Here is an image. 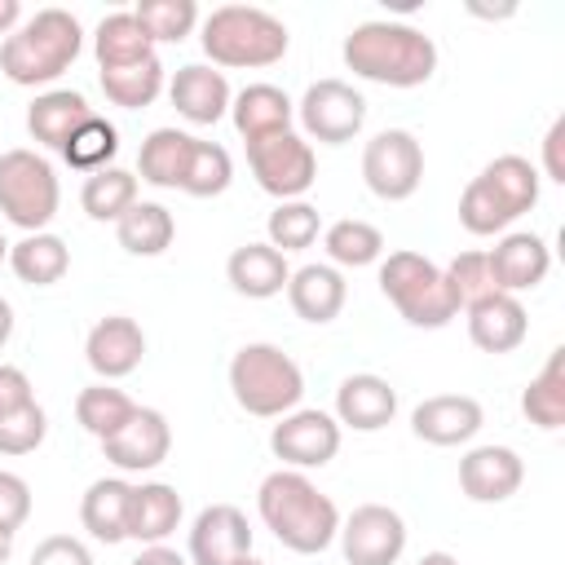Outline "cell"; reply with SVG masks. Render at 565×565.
Returning a JSON list of instances; mask_svg holds the SVG:
<instances>
[{
    "label": "cell",
    "instance_id": "b9f144b4",
    "mask_svg": "<svg viewBox=\"0 0 565 565\" xmlns=\"http://www.w3.org/2000/svg\"><path fill=\"white\" fill-rule=\"evenodd\" d=\"M44 437H49V415L40 402H26V406L0 415V455H13V459L31 455L44 446Z\"/></svg>",
    "mask_w": 565,
    "mask_h": 565
},
{
    "label": "cell",
    "instance_id": "db71d44e",
    "mask_svg": "<svg viewBox=\"0 0 565 565\" xmlns=\"http://www.w3.org/2000/svg\"><path fill=\"white\" fill-rule=\"evenodd\" d=\"M0 260H9V243H4V234H0Z\"/></svg>",
    "mask_w": 565,
    "mask_h": 565
},
{
    "label": "cell",
    "instance_id": "f6af8a7d",
    "mask_svg": "<svg viewBox=\"0 0 565 565\" xmlns=\"http://www.w3.org/2000/svg\"><path fill=\"white\" fill-rule=\"evenodd\" d=\"M26 565H93V552L75 534H49V539L35 543Z\"/></svg>",
    "mask_w": 565,
    "mask_h": 565
},
{
    "label": "cell",
    "instance_id": "8d00e7d4",
    "mask_svg": "<svg viewBox=\"0 0 565 565\" xmlns=\"http://www.w3.org/2000/svg\"><path fill=\"white\" fill-rule=\"evenodd\" d=\"M322 247L331 256V265L340 269H362V265H375L384 256V234L371 225V221H358V216H344L335 225L322 230Z\"/></svg>",
    "mask_w": 565,
    "mask_h": 565
},
{
    "label": "cell",
    "instance_id": "1f68e13d",
    "mask_svg": "<svg viewBox=\"0 0 565 565\" xmlns=\"http://www.w3.org/2000/svg\"><path fill=\"white\" fill-rule=\"evenodd\" d=\"M115 238L128 256H163L177 238V221L163 203H146L137 199L119 221H115Z\"/></svg>",
    "mask_w": 565,
    "mask_h": 565
},
{
    "label": "cell",
    "instance_id": "cb8c5ba5",
    "mask_svg": "<svg viewBox=\"0 0 565 565\" xmlns=\"http://www.w3.org/2000/svg\"><path fill=\"white\" fill-rule=\"evenodd\" d=\"M287 300H291L296 318L327 327L331 318H340V309L349 300V282L335 265H300L287 278Z\"/></svg>",
    "mask_w": 565,
    "mask_h": 565
},
{
    "label": "cell",
    "instance_id": "bcb514c9",
    "mask_svg": "<svg viewBox=\"0 0 565 565\" xmlns=\"http://www.w3.org/2000/svg\"><path fill=\"white\" fill-rule=\"evenodd\" d=\"M26 402H35V388H31L26 371L0 362V415H4V411H18V406H26Z\"/></svg>",
    "mask_w": 565,
    "mask_h": 565
},
{
    "label": "cell",
    "instance_id": "7a4b0ae2",
    "mask_svg": "<svg viewBox=\"0 0 565 565\" xmlns=\"http://www.w3.org/2000/svg\"><path fill=\"white\" fill-rule=\"evenodd\" d=\"M344 66L366 79V84H384V88H419L433 79L437 71V44L433 35H424L411 22H358L344 35L340 49Z\"/></svg>",
    "mask_w": 565,
    "mask_h": 565
},
{
    "label": "cell",
    "instance_id": "d4e9b609",
    "mask_svg": "<svg viewBox=\"0 0 565 565\" xmlns=\"http://www.w3.org/2000/svg\"><path fill=\"white\" fill-rule=\"evenodd\" d=\"M230 119L238 128V137L252 146L260 137H274V132H287L291 119H296V102L278 88V84H247L234 93L230 102Z\"/></svg>",
    "mask_w": 565,
    "mask_h": 565
},
{
    "label": "cell",
    "instance_id": "f1b7e54d",
    "mask_svg": "<svg viewBox=\"0 0 565 565\" xmlns=\"http://www.w3.org/2000/svg\"><path fill=\"white\" fill-rule=\"evenodd\" d=\"M190 150H194V137L181 132V128H154L141 150H137V172L146 185L154 190H181L185 181V168H190Z\"/></svg>",
    "mask_w": 565,
    "mask_h": 565
},
{
    "label": "cell",
    "instance_id": "6da1fadb",
    "mask_svg": "<svg viewBox=\"0 0 565 565\" xmlns=\"http://www.w3.org/2000/svg\"><path fill=\"white\" fill-rule=\"evenodd\" d=\"M256 512L274 539L296 556H318L340 534V508L331 494H322L305 472L278 468L256 490Z\"/></svg>",
    "mask_w": 565,
    "mask_h": 565
},
{
    "label": "cell",
    "instance_id": "484cf974",
    "mask_svg": "<svg viewBox=\"0 0 565 565\" xmlns=\"http://www.w3.org/2000/svg\"><path fill=\"white\" fill-rule=\"evenodd\" d=\"M225 278H230V287H234L238 296H247V300H269V296L287 291L291 265H287V256H282L278 247H269V243H243V247L230 252Z\"/></svg>",
    "mask_w": 565,
    "mask_h": 565
},
{
    "label": "cell",
    "instance_id": "7dc6e473",
    "mask_svg": "<svg viewBox=\"0 0 565 565\" xmlns=\"http://www.w3.org/2000/svg\"><path fill=\"white\" fill-rule=\"evenodd\" d=\"M561 146H565V115L552 119V128H547V137H543V172H547V181H561V185H565V159H561Z\"/></svg>",
    "mask_w": 565,
    "mask_h": 565
},
{
    "label": "cell",
    "instance_id": "9c48e42d",
    "mask_svg": "<svg viewBox=\"0 0 565 565\" xmlns=\"http://www.w3.org/2000/svg\"><path fill=\"white\" fill-rule=\"evenodd\" d=\"M247 168L256 177V185L265 194H274L278 203L300 199L313 181H318V154L300 132H274L247 146Z\"/></svg>",
    "mask_w": 565,
    "mask_h": 565
},
{
    "label": "cell",
    "instance_id": "836d02e7",
    "mask_svg": "<svg viewBox=\"0 0 565 565\" xmlns=\"http://www.w3.org/2000/svg\"><path fill=\"white\" fill-rule=\"evenodd\" d=\"M132 415H137V402H132L124 388L106 384V380H97V384L79 388V397H75V419H79V428H84V433H93L97 441L115 437Z\"/></svg>",
    "mask_w": 565,
    "mask_h": 565
},
{
    "label": "cell",
    "instance_id": "277c9868",
    "mask_svg": "<svg viewBox=\"0 0 565 565\" xmlns=\"http://www.w3.org/2000/svg\"><path fill=\"white\" fill-rule=\"evenodd\" d=\"M534 203H539V168L525 154H499L463 185L459 225L477 238L508 234V225L521 221Z\"/></svg>",
    "mask_w": 565,
    "mask_h": 565
},
{
    "label": "cell",
    "instance_id": "c3c4849f",
    "mask_svg": "<svg viewBox=\"0 0 565 565\" xmlns=\"http://www.w3.org/2000/svg\"><path fill=\"white\" fill-rule=\"evenodd\" d=\"M128 565H190V561H185V556H181L177 547H163V543H150V547H141V552H137V556H132Z\"/></svg>",
    "mask_w": 565,
    "mask_h": 565
},
{
    "label": "cell",
    "instance_id": "3957f363",
    "mask_svg": "<svg viewBox=\"0 0 565 565\" xmlns=\"http://www.w3.org/2000/svg\"><path fill=\"white\" fill-rule=\"evenodd\" d=\"M84 49V26L71 9H40L0 44V75L18 88L62 79Z\"/></svg>",
    "mask_w": 565,
    "mask_h": 565
},
{
    "label": "cell",
    "instance_id": "816d5d0a",
    "mask_svg": "<svg viewBox=\"0 0 565 565\" xmlns=\"http://www.w3.org/2000/svg\"><path fill=\"white\" fill-rule=\"evenodd\" d=\"M415 565H459V561H455L450 552H424V556H419Z\"/></svg>",
    "mask_w": 565,
    "mask_h": 565
},
{
    "label": "cell",
    "instance_id": "f546056e",
    "mask_svg": "<svg viewBox=\"0 0 565 565\" xmlns=\"http://www.w3.org/2000/svg\"><path fill=\"white\" fill-rule=\"evenodd\" d=\"M93 57H97L102 71H119V66H132V62L154 57V44L141 31V22H137L132 9H115L93 31Z\"/></svg>",
    "mask_w": 565,
    "mask_h": 565
},
{
    "label": "cell",
    "instance_id": "11a10c76",
    "mask_svg": "<svg viewBox=\"0 0 565 565\" xmlns=\"http://www.w3.org/2000/svg\"><path fill=\"white\" fill-rule=\"evenodd\" d=\"M238 565H265V561H256V556H247V561H238Z\"/></svg>",
    "mask_w": 565,
    "mask_h": 565
},
{
    "label": "cell",
    "instance_id": "60d3db41",
    "mask_svg": "<svg viewBox=\"0 0 565 565\" xmlns=\"http://www.w3.org/2000/svg\"><path fill=\"white\" fill-rule=\"evenodd\" d=\"M132 13L141 22V31L150 35V44H181L199 26L194 0H141Z\"/></svg>",
    "mask_w": 565,
    "mask_h": 565
},
{
    "label": "cell",
    "instance_id": "681fc988",
    "mask_svg": "<svg viewBox=\"0 0 565 565\" xmlns=\"http://www.w3.org/2000/svg\"><path fill=\"white\" fill-rule=\"evenodd\" d=\"M22 26V4L18 0H0V35H13Z\"/></svg>",
    "mask_w": 565,
    "mask_h": 565
},
{
    "label": "cell",
    "instance_id": "74e56055",
    "mask_svg": "<svg viewBox=\"0 0 565 565\" xmlns=\"http://www.w3.org/2000/svg\"><path fill=\"white\" fill-rule=\"evenodd\" d=\"M75 172H102V168H110L115 163V154H119V128L110 124V119H102V115H88L75 132H71V141L57 150Z\"/></svg>",
    "mask_w": 565,
    "mask_h": 565
},
{
    "label": "cell",
    "instance_id": "8992f818",
    "mask_svg": "<svg viewBox=\"0 0 565 565\" xmlns=\"http://www.w3.org/2000/svg\"><path fill=\"white\" fill-rule=\"evenodd\" d=\"M230 393L256 419H282L305 397V371L278 344H243L230 358Z\"/></svg>",
    "mask_w": 565,
    "mask_h": 565
},
{
    "label": "cell",
    "instance_id": "f35d334b",
    "mask_svg": "<svg viewBox=\"0 0 565 565\" xmlns=\"http://www.w3.org/2000/svg\"><path fill=\"white\" fill-rule=\"evenodd\" d=\"M265 234H269L265 243L278 247L282 256H287V252H305V247L318 243V234H322V216H318L313 203H305V199H287V203H278V207L269 212Z\"/></svg>",
    "mask_w": 565,
    "mask_h": 565
},
{
    "label": "cell",
    "instance_id": "d6986e66",
    "mask_svg": "<svg viewBox=\"0 0 565 565\" xmlns=\"http://www.w3.org/2000/svg\"><path fill=\"white\" fill-rule=\"evenodd\" d=\"M525 463L512 446H472L459 459V490L472 503H503L521 490Z\"/></svg>",
    "mask_w": 565,
    "mask_h": 565
},
{
    "label": "cell",
    "instance_id": "ee69618b",
    "mask_svg": "<svg viewBox=\"0 0 565 565\" xmlns=\"http://www.w3.org/2000/svg\"><path fill=\"white\" fill-rule=\"evenodd\" d=\"M31 516V486L18 472H0V530H22Z\"/></svg>",
    "mask_w": 565,
    "mask_h": 565
},
{
    "label": "cell",
    "instance_id": "7bdbcfd3",
    "mask_svg": "<svg viewBox=\"0 0 565 565\" xmlns=\"http://www.w3.org/2000/svg\"><path fill=\"white\" fill-rule=\"evenodd\" d=\"M441 278H446V287H450V296H455L459 309H468V305H477V300H486V296L494 291L486 252H459V256L441 269Z\"/></svg>",
    "mask_w": 565,
    "mask_h": 565
},
{
    "label": "cell",
    "instance_id": "83f0119b",
    "mask_svg": "<svg viewBox=\"0 0 565 565\" xmlns=\"http://www.w3.org/2000/svg\"><path fill=\"white\" fill-rule=\"evenodd\" d=\"M181 494L177 486L168 481H141L132 486V499H128V539L137 543H163L177 525H181Z\"/></svg>",
    "mask_w": 565,
    "mask_h": 565
},
{
    "label": "cell",
    "instance_id": "9a60e30c",
    "mask_svg": "<svg viewBox=\"0 0 565 565\" xmlns=\"http://www.w3.org/2000/svg\"><path fill=\"white\" fill-rule=\"evenodd\" d=\"M172 450V428L163 419V411L154 406H137V415L102 441V455L119 468V472H154Z\"/></svg>",
    "mask_w": 565,
    "mask_h": 565
},
{
    "label": "cell",
    "instance_id": "ffe728a7",
    "mask_svg": "<svg viewBox=\"0 0 565 565\" xmlns=\"http://www.w3.org/2000/svg\"><path fill=\"white\" fill-rule=\"evenodd\" d=\"M168 102L177 106V115L185 119V124H216V119H225L230 115V102H234V93H230V79H225V71H216V66H207V62H190V66H181L172 79H168Z\"/></svg>",
    "mask_w": 565,
    "mask_h": 565
},
{
    "label": "cell",
    "instance_id": "44dd1931",
    "mask_svg": "<svg viewBox=\"0 0 565 565\" xmlns=\"http://www.w3.org/2000/svg\"><path fill=\"white\" fill-rule=\"evenodd\" d=\"M393 415H397V388L384 375L358 371V375L340 380V388H335V424L340 428L380 433L393 424Z\"/></svg>",
    "mask_w": 565,
    "mask_h": 565
},
{
    "label": "cell",
    "instance_id": "30bf717a",
    "mask_svg": "<svg viewBox=\"0 0 565 565\" xmlns=\"http://www.w3.org/2000/svg\"><path fill=\"white\" fill-rule=\"evenodd\" d=\"M362 181L375 199L402 203L424 181V146L406 128H384L362 150Z\"/></svg>",
    "mask_w": 565,
    "mask_h": 565
},
{
    "label": "cell",
    "instance_id": "4fadbf2b",
    "mask_svg": "<svg viewBox=\"0 0 565 565\" xmlns=\"http://www.w3.org/2000/svg\"><path fill=\"white\" fill-rule=\"evenodd\" d=\"M269 450H274V459H282V468H296V472L327 468L340 450V424L327 411L296 406L269 428Z\"/></svg>",
    "mask_w": 565,
    "mask_h": 565
},
{
    "label": "cell",
    "instance_id": "5b68a950",
    "mask_svg": "<svg viewBox=\"0 0 565 565\" xmlns=\"http://www.w3.org/2000/svg\"><path fill=\"white\" fill-rule=\"evenodd\" d=\"M199 44L212 66H234V71H265L287 57V22L274 18L269 9L256 4H221L203 18Z\"/></svg>",
    "mask_w": 565,
    "mask_h": 565
},
{
    "label": "cell",
    "instance_id": "2e32d148",
    "mask_svg": "<svg viewBox=\"0 0 565 565\" xmlns=\"http://www.w3.org/2000/svg\"><path fill=\"white\" fill-rule=\"evenodd\" d=\"M486 265H490V278H494V291H508V296H521V291H534L547 269H552V252L539 234L530 230H508L490 252H486Z\"/></svg>",
    "mask_w": 565,
    "mask_h": 565
},
{
    "label": "cell",
    "instance_id": "d6a6232c",
    "mask_svg": "<svg viewBox=\"0 0 565 565\" xmlns=\"http://www.w3.org/2000/svg\"><path fill=\"white\" fill-rule=\"evenodd\" d=\"M521 415L543 433L565 428V349L561 344L547 353L543 371L521 388Z\"/></svg>",
    "mask_w": 565,
    "mask_h": 565
},
{
    "label": "cell",
    "instance_id": "4dcf8cb0",
    "mask_svg": "<svg viewBox=\"0 0 565 565\" xmlns=\"http://www.w3.org/2000/svg\"><path fill=\"white\" fill-rule=\"evenodd\" d=\"M9 269H13L26 287H53V282H62L66 269H71V247H66L57 234H49V230L22 234L18 243H9Z\"/></svg>",
    "mask_w": 565,
    "mask_h": 565
},
{
    "label": "cell",
    "instance_id": "603a6c76",
    "mask_svg": "<svg viewBox=\"0 0 565 565\" xmlns=\"http://www.w3.org/2000/svg\"><path fill=\"white\" fill-rule=\"evenodd\" d=\"M88 115H97V110L88 106V97H84L79 88H44V93H35V102L26 106V132H31L35 146L62 150V146L71 141V132H75Z\"/></svg>",
    "mask_w": 565,
    "mask_h": 565
},
{
    "label": "cell",
    "instance_id": "5bb4252c",
    "mask_svg": "<svg viewBox=\"0 0 565 565\" xmlns=\"http://www.w3.org/2000/svg\"><path fill=\"white\" fill-rule=\"evenodd\" d=\"M252 556V525L234 503H212L190 525V565H238Z\"/></svg>",
    "mask_w": 565,
    "mask_h": 565
},
{
    "label": "cell",
    "instance_id": "4316f807",
    "mask_svg": "<svg viewBox=\"0 0 565 565\" xmlns=\"http://www.w3.org/2000/svg\"><path fill=\"white\" fill-rule=\"evenodd\" d=\"M128 499H132V481H124V477H97L84 490V499H79V525L97 543H106V547L124 543L128 539Z\"/></svg>",
    "mask_w": 565,
    "mask_h": 565
},
{
    "label": "cell",
    "instance_id": "8fae6325",
    "mask_svg": "<svg viewBox=\"0 0 565 565\" xmlns=\"http://www.w3.org/2000/svg\"><path fill=\"white\" fill-rule=\"evenodd\" d=\"M296 119L309 141L318 146H344L366 124V97L344 79H318L296 102Z\"/></svg>",
    "mask_w": 565,
    "mask_h": 565
},
{
    "label": "cell",
    "instance_id": "ab89813d",
    "mask_svg": "<svg viewBox=\"0 0 565 565\" xmlns=\"http://www.w3.org/2000/svg\"><path fill=\"white\" fill-rule=\"evenodd\" d=\"M230 181H234V159H230V150H225L221 141H199V137H194V150H190V168H185L181 190H185L190 199H216V194L230 190Z\"/></svg>",
    "mask_w": 565,
    "mask_h": 565
},
{
    "label": "cell",
    "instance_id": "52a82bcc",
    "mask_svg": "<svg viewBox=\"0 0 565 565\" xmlns=\"http://www.w3.org/2000/svg\"><path fill=\"white\" fill-rule=\"evenodd\" d=\"M380 291L388 296V305H393L411 327L437 331V327H446V322L459 318V305H455V296H450V287H446V278H441V269H437L428 256L411 252V247L388 252V256L380 260Z\"/></svg>",
    "mask_w": 565,
    "mask_h": 565
},
{
    "label": "cell",
    "instance_id": "e0dca14e",
    "mask_svg": "<svg viewBox=\"0 0 565 565\" xmlns=\"http://www.w3.org/2000/svg\"><path fill=\"white\" fill-rule=\"evenodd\" d=\"M84 358L93 366L97 380H124L141 366L146 358V331L128 318V313H110V318H97L88 340H84Z\"/></svg>",
    "mask_w": 565,
    "mask_h": 565
},
{
    "label": "cell",
    "instance_id": "e575fe53",
    "mask_svg": "<svg viewBox=\"0 0 565 565\" xmlns=\"http://www.w3.org/2000/svg\"><path fill=\"white\" fill-rule=\"evenodd\" d=\"M102 93L110 106H124V110H146L163 88H168V75H163V62L159 57H146V62H132V66H119V71H102Z\"/></svg>",
    "mask_w": 565,
    "mask_h": 565
},
{
    "label": "cell",
    "instance_id": "d590c367",
    "mask_svg": "<svg viewBox=\"0 0 565 565\" xmlns=\"http://www.w3.org/2000/svg\"><path fill=\"white\" fill-rule=\"evenodd\" d=\"M137 203V177L128 168H102V172H88L84 177V190H79V207L88 221H119L128 207Z\"/></svg>",
    "mask_w": 565,
    "mask_h": 565
},
{
    "label": "cell",
    "instance_id": "7c38bea8",
    "mask_svg": "<svg viewBox=\"0 0 565 565\" xmlns=\"http://www.w3.org/2000/svg\"><path fill=\"white\" fill-rule=\"evenodd\" d=\"M335 539L349 565H397L406 552V521L388 503H362L340 521Z\"/></svg>",
    "mask_w": 565,
    "mask_h": 565
},
{
    "label": "cell",
    "instance_id": "7402d4cb",
    "mask_svg": "<svg viewBox=\"0 0 565 565\" xmlns=\"http://www.w3.org/2000/svg\"><path fill=\"white\" fill-rule=\"evenodd\" d=\"M463 313H468V340L481 353H512L530 335L525 305L516 296H508V291H490L486 300L468 305Z\"/></svg>",
    "mask_w": 565,
    "mask_h": 565
},
{
    "label": "cell",
    "instance_id": "f907efd6",
    "mask_svg": "<svg viewBox=\"0 0 565 565\" xmlns=\"http://www.w3.org/2000/svg\"><path fill=\"white\" fill-rule=\"evenodd\" d=\"M9 335H13V305L0 296V349L9 344Z\"/></svg>",
    "mask_w": 565,
    "mask_h": 565
},
{
    "label": "cell",
    "instance_id": "ba28073f",
    "mask_svg": "<svg viewBox=\"0 0 565 565\" xmlns=\"http://www.w3.org/2000/svg\"><path fill=\"white\" fill-rule=\"evenodd\" d=\"M62 207V185L53 163L40 150L13 146L0 154V216L18 225L22 234L49 230V221Z\"/></svg>",
    "mask_w": 565,
    "mask_h": 565
},
{
    "label": "cell",
    "instance_id": "ac0fdd59",
    "mask_svg": "<svg viewBox=\"0 0 565 565\" xmlns=\"http://www.w3.org/2000/svg\"><path fill=\"white\" fill-rule=\"evenodd\" d=\"M481 424H486V411L468 393H437L411 411V433L428 446H463L481 433Z\"/></svg>",
    "mask_w": 565,
    "mask_h": 565
},
{
    "label": "cell",
    "instance_id": "f5cc1de1",
    "mask_svg": "<svg viewBox=\"0 0 565 565\" xmlns=\"http://www.w3.org/2000/svg\"><path fill=\"white\" fill-rule=\"evenodd\" d=\"M13 556V530H0V565Z\"/></svg>",
    "mask_w": 565,
    "mask_h": 565
}]
</instances>
